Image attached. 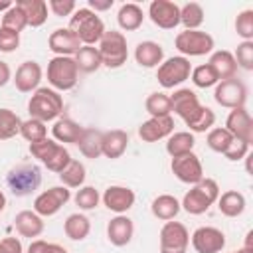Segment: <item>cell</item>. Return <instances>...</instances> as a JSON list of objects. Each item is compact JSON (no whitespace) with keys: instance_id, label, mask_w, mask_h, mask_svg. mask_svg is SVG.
<instances>
[{"instance_id":"6da1fadb","label":"cell","mask_w":253,"mask_h":253,"mask_svg":"<svg viewBox=\"0 0 253 253\" xmlns=\"http://www.w3.org/2000/svg\"><path fill=\"white\" fill-rule=\"evenodd\" d=\"M28 113L42 123L57 121L63 113V97L51 87H38L28 101Z\"/></svg>"},{"instance_id":"7a4b0ae2","label":"cell","mask_w":253,"mask_h":253,"mask_svg":"<svg viewBox=\"0 0 253 253\" xmlns=\"http://www.w3.org/2000/svg\"><path fill=\"white\" fill-rule=\"evenodd\" d=\"M81 42V45H95L101 42L105 30L103 20L89 8H77L71 18H69V26H67Z\"/></svg>"},{"instance_id":"3957f363","label":"cell","mask_w":253,"mask_h":253,"mask_svg":"<svg viewBox=\"0 0 253 253\" xmlns=\"http://www.w3.org/2000/svg\"><path fill=\"white\" fill-rule=\"evenodd\" d=\"M219 198V186L213 178H202L198 184L192 186L182 198L180 208H184L192 215H202L206 213Z\"/></svg>"},{"instance_id":"277c9868","label":"cell","mask_w":253,"mask_h":253,"mask_svg":"<svg viewBox=\"0 0 253 253\" xmlns=\"http://www.w3.org/2000/svg\"><path fill=\"white\" fill-rule=\"evenodd\" d=\"M97 49H99V55H101V63L109 69H119L128 59L126 38H125L123 32H117V30L105 32Z\"/></svg>"},{"instance_id":"5b68a950","label":"cell","mask_w":253,"mask_h":253,"mask_svg":"<svg viewBox=\"0 0 253 253\" xmlns=\"http://www.w3.org/2000/svg\"><path fill=\"white\" fill-rule=\"evenodd\" d=\"M79 81V69L75 65L73 57H61L55 55L47 61V83L51 89L59 91H69L77 85Z\"/></svg>"},{"instance_id":"8992f818","label":"cell","mask_w":253,"mask_h":253,"mask_svg":"<svg viewBox=\"0 0 253 253\" xmlns=\"http://www.w3.org/2000/svg\"><path fill=\"white\" fill-rule=\"evenodd\" d=\"M42 184V172L36 164H18L6 174V186L16 198L34 194Z\"/></svg>"},{"instance_id":"52a82bcc","label":"cell","mask_w":253,"mask_h":253,"mask_svg":"<svg viewBox=\"0 0 253 253\" xmlns=\"http://www.w3.org/2000/svg\"><path fill=\"white\" fill-rule=\"evenodd\" d=\"M213 38L202 30H184L176 36L174 45L184 57H200L213 51Z\"/></svg>"},{"instance_id":"ba28073f","label":"cell","mask_w":253,"mask_h":253,"mask_svg":"<svg viewBox=\"0 0 253 253\" xmlns=\"http://www.w3.org/2000/svg\"><path fill=\"white\" fill-rule=\"evenodd\" d=\"M190 73H192L190 59L184 55H174V57L164 59L158 65L156 79L164 89H174V87L182 85L186 79H190Z\"/></svg>"},{"instance_id":"9c48e42d","label":"cell","mask_w":253,"mask_h":253,"mask_svg":"<svg viewBox=\"0 0 253 253\" xmlns=\"http://www.w3.org/2000/svg\"><path fill=\"white\" fill-rule=\"evenodd\" d=\"M213 99L217 105L225 107V109H237V107H245L247 101V87L241 79L231 77L225 81H219L215 85L213 91Z\"/></svg>"},{"instance_id":"30bf717a","label":"cell","mask_w":253,"mask_h":253,"mask_svg":"<svg viewBox=\"0 0 253 253\" xmlns=\"http://www.w3.org/2000/svg\"><path fill=\"white\" fill-rule=\"evenodd\" d=\"M71 200V190L65 186H53L49 190H43L34 200V211L42 217L55 215L67 202Z\"/></svg>"},{"instance_id":"8fae6325","label":"cell","mask_w":253,"mask_h":253,"mask_svg":"<svg viewBox=\"0 0 253 253\" xmlns=\"http://www.w3.org/2000/svg\"><path fill=\"white\" fill-rule=\"evenodd\" d=\"M190 245V233L180 221H166L160 229V253H186Z\"/></svg>"},{"instance_id":"7c38bea8","label":"cell","mask_w":253,"mask_h":253,"mask_svg":"<svg viewBox=\"0 0 253 253\" xmlns=\"http://www.w3.org/2000/svg\"><path fill=\"white\" fill-rule=\"evenodd\" d=\"M170 168H172V174L180 182L190 184V186L198 184L204 178V166H202L198 154H194V152H188V154H182V156L172 158Z\"/></svg>"},{"instance_id":"4fadbf2b","label":"cell","mask_w":253,"mask_h":253,"mask_svg":"<svg viewBox=\"0 0 253 253\" xmlns=\"http://www.w3.org/2000/svg\"><path fill=\"white\" fill-rule=\"evenodd\" d=\"M192 247L196 249V253H219L225 247V235L221 229L213 227V225H202L198 227L192 237Z\"/></svg>"},{"instance_id":"5bb4252c","label":"cell","mask_w":253,"mask_h":253,"mask_svg":"<svg viewBox=\"0 0 253 253\" xmlns=\"http://www.w3.org/2000/svg\"><path fill=\"white\" fill-rule=\"evenodd\" d=\"M148 18L162 30H174L180 24V6L170 0H152L148 6Z\"/></svg>"},{"instance_id":"9a60e30c","label":"cell","mask_w":253,"mask_h":253,"mask_svg":"<svg viewBox=\"0 0 253 253\" xmlns=\"http://www.w3.org/2000/svg\"><path fill=\"white\" fill-rule=\"evenodd\" d=\"M47 47L55 53V55H61V57H73L79 47H81V42L79 38L69 30V28H57L49 34L47 38Z\"/></svg>"},{"instance_id":"2e32d148","label":"cell","mask_w":253,"mask_h":253,"mask_svg":"<svg viewBox=\"0 0 253 253\" xmlns=\"http://www.w3.org/2000/svg\"><path fill=\"white\" fill-rule=\"evenodd\" d=\"M225 128L231 132L233 138H241L245 142H253V121L245 107L231 109V113L225 119Z\"/></svg>"},{"instance_id":"e0dca14e","label":"cell","mask_w":253,"mask_h":253,"mask_svg":"<svg viewBox=\"0 0 253 253\" xmlns=\"http://www.w3.org/2000/svg\"><path fill=\"white\" fill-rule=\"evenodd\" d=\"M101 200H103V204H105L107 210H111V211H115L119 215V213H126L134 206L136 196L126 186H109L103 192Z\"/></svg>"},{"instance_id":"ac0fdd59","label":"cell","mask_w":253,"mask_h":253,"mask_svg":"<svg viewBox=\"0 0 253 253\" xmlns=\"http://www.w3.org/2000/svg\"><path fill=\"white\" fill-rule=\"evenodd\" d=\"M174 132V119L168 117H150L138 126V136L144 142H158L162 138H168Z\"/></svg>"},{"instance_id":"d6986e66","label":"cell","mask_w":253,"mask_h":253,"mask_svg":"<svg viewBox=\"0 0 253 253\" xmlns=\"http://www.w3.org/2000/svg\"><path fill=\"white\" fill-rule=\"evenodd\" d=\"M42 75H43V71L38 61H24L16 69V75L12 81L20 93H34L40 87Z\"/></svg>"},{"instance_id":"ffe728a7","label":"cell","mask_w":253,"mask_h":253,"mask_svg":"<svg viewBox=\"0 0 253 253\" xmlns=\"http://www.w3.org/2000/svg\"><path fill=\"white\" fill-rule=\"evenodd\" d=\"M134 235V223L128 215L119 213L113 219H109L107 223V239L115 245V247H125L130 243Z\"/></svg>"},{"instance_id":"44dd1931","label":"cell","mask_w":253,"mask_h":253,"mask_svg":"<svg viewBox=\"0 0 253 253\" xmlns=\"http://www.w3.org/2000/svg\"><path fill=\"white\" fill-rule=\"evenodd\" d=\"M170 105H172V111L182 121H186L190 115H194L202 107L198 95L192 89H178V91H174V95H170Z\"/></svg>"},{"instance_id":"7402d4cb","label":"cell","mask_w":253,"mask_h":253,"mask_svg":"<svg viewBox=\"0 0 253 253\" xmlns=\"http://www.w3.org/2000/svg\"><path fill=\"white\" fill-rule=\"evenodd\" d=\"M14 227L22 237H40L43 233V217L34 210H22L14 217Z\"/></svg>"},{"instance_id":"603a6c76","label":"cell","mask_w":253,"mask_h":253,"mask_svg":"<svg viewBox=\"0 0 253 253\" xmlns=\"http://www.w3.org/2000/svg\"><path fill=\"white\" fill-rule=\"evenodd\" d=\"M101 146H103V156L105 158H111V160L121 158L128 148V134L125 130H121V128L105 130Z\"/></svg>"},{"instance_id":"cb8c5ba5","label":"cell","mask_w":253,"mask_h":253,"mask_svg":"<svg viewBox=\"0 0 253 253\" xmlns=\"http://www.w3.org/2000/svg\"><path fill=\"white\" fill-rule=\"evenodd\" d=\"M134 59L140 67H146V69L158 67L164 61V49H162L160 43L146 40V42H140L134 47Z\"/></svg>"},{"instance_id":"d4e9b609","label":"cell","mask_w":253,"mask_h":253,"mask_svg":"<svg viewBox=\"0 0 253 253\" xmlns=\"http://www.w3.org/2000/svg\"><path fill=\"white\" fill-rule=\"evenodd\" d=\"M208 65L213 69V73L217 75V81H225V79H231L235 77L237 73V63L233 59V53L227 51V49H217L210 55V61Z\"/></svg>"},{"instance_id":"484cf974","label":"cell","mask_w":253,"mask_h":253,"mask_svg":"<svg viewBox=\"0 0 253 253\" xmlns=\"http://www.w3.org/2000/svg\"><path fill=\"white\" fill-rule=\"evenodd\" d=\"M83 126L79 123H75L73 119H57L51 126V134L55 142H67V144H77L81 138Z\"/></svg>"},{"instance_id":"4316f807","label":"cell","mask_w":253,"mask_h":253,"mask_svg":"<svg viewBox=\"0 0 253 253\" xmlns=\"http://www.w3.org/2000/svg\"><path fill=\"white\" fill-rule=\"evenodd\" d=\"M101 142H103V130H99V128H83L77 146H79V152H81L85 158L95 160V158L103 156V146H101Z\"/></svg>"},{"instance_id":"83f0119b","label":"cell","mask_w":253,"mask_h":253,"mask_svg":"<svg viewBox=\"0 0 253 253\" xmlns=\"http://www.w3.org/2000/svg\"><path fill=\"white\" fill-rule=\"evenodd\" d=\"M117 22H119L121 30H125V32H134V30H138V28L142 26V22H144V12H142V8H140L138 4L126 2V4H123V6L119 8V12H117Z\"/></svg>"},{"instance_id":"f1b7e54d","label":"cell","mask_w":253,"mask_h":253,"mask_svg":"<svg viewBox=\"0 0 253 253\" xmlns=\"http://www.w3.org/2000/svg\"><path fill=\"white\" fill-rule=\"evenodd\" d=\"M150 210H152V215L156 219H162V221H170L174 219L178 213H180V202L172 196V194H160L152 200L150 204Z\"/></svg>"},{"instance_id":"f546056e","label":"cell","mask_w":253,"mask_h":253,"mask_svg":"<svg viewBox=\"0 0 253 253\" xmlns=\"http://www.w3.org/2000/svg\"><path fill=\"white\" fill-rule=\"evenodd\" d=\"M16 4L22 8L28 26L40 28L45 24V20H47V2L45 0H18Z\"/></svg>"},{"instance_id":"4dcf8cb0","label":"cell","mask_w":253,"mask_h":253,"mask_svg":"<svg viewBox=\"0 0 253 253\" xmlns=\"http://www.w3.org/2000/svg\"><path fill=\"white\" fill-rule=\"evenodd\" d=\"M245 196L237 190H227L217 198V208L225 217H237L245 211Z\"/></svg>"},{"instance_id":"1f68e13d","label":"cell","mask_w":253,"mask_h":253,"mask_svg":"<svg viewBox=\"0 0 253 253\" xmlns=\"http://www.w3.org/2000/svg\"><path fill=\"white\" fill-rule=\"evenodd\" d=\"M194 144H196V138L190 130H180V132H172L168 138H166V152L176 158V156H182V154H188V152H194Z\"/></svg>"},{"instance_id":"d6a6232c","label":"cell","mask_w":253,"mask_h":253,"mask_svg":"<svg viewBox=\"0 0 253 253\" xmlns=\"http://www.w3.org/2000/svg\"><path fill=\"white\" fill-rule=\"evenodd\" d=\"M63 231H65V235H67L69 239H73V241H83V239L89 235V231H91V221H89V217L83 215V213H71V215H67V219L63 221Z\"/></svg>"},{"instance_id":"836d02e7","label":"cell","mask_w":253,"mask_h":253,"mask_svg":"<svg viewBox=\"0 0 253 253\" xmlns=\"http://www.w3.org/2000/svg\"><path fill=\"white\" fill-rule=\"evenodd\" d=\"M73 59H75L77 69L83 71V73H93V71H97L103 65L99 49L95 45H81L79 51L73 55Z\"/></svg>"},{"instance_id":"e575fe53","label":"cell","mask_w":253,"mask_h":253,"mask_svg":"<svg viewBox=\"0 0 253 253\" xmlns=\"http://www.w3.org/2000/svg\"><path fill=\"white\" fill-rule=\"evenodd\" d=\"M186 126L190 128V132L194 134V132H206V130H210V128H213V125H215V113L210 109V107H200L194 115H190L186 121Z\"/></svg>"},{"instance_id":"d590c367","label":"cell","mask_w":253,"mask_h":253,"mask_svg":"<svg viewBox=\"0 0 253 253\" xmlns=\"http://www.w3.org/2000/svg\"><path fill=\"white\" fill-rule=\"evenodd\" d=\"M59 180H61V186H65V188H81L83 182H85V166H83V162L71 158V162L59 172Z\"/></svg>"},{"instance_id":"8d00e7d4","label":"cell","mask_w":253,"mask_h":253,"mask_svg":"<svg viewBox=\"0 0 253 253\" xmlns=\"http://www.w3.org/2000/svg\"><path fill=\"white\" fill-rule=\"evenodd\" d=\"M20 126H22V119L12 109L2 107L0 109V140H10L16 134H20Z\"/></svg>"},{"instance_id":"74e56055","label":"cell","mask_w":253,"mask_h":253,"mask_svg":"<svg viewBox=\"0 0 253 253\" xmlns=\"http://www.w3.org/2000/svg\"><path fill=\"white\" fill-rule=\"evenodd\" d=\"M180 24L186 30H200L204 24V8L198 2H188L180 8Z\"/></svg>"},{"instance_id":"f35d334b","label":"cell","mask_w":253,"mask_h":253,"mask_svg":"<svg viewBox=\"0 0 253 253\" xmlns=\"http://www.w3.org/2000/svg\"><path fill=\"white\" fill-rule=\"evenodd\" d=\"M144 109L150 117H168L172 113V105H170V97L166 93H150L146 97Z\"/></svg>"},{"instance_id":"ab89813d","label":"cell","mask_w":253,"mask_h":253,"mask_svg":"<svg viewBox=\"0 0 253 253\" xmlns=\"http://www.w3.org/2000/svg\"><path fill=\"white\" fill-rule=\"evenodd\" d=\"M20 134H22L28 142H38V140L47 138V126H45V123H42V121L30 117V119L22 121Z\"/></svg>"},{"instance_id":"60d3db41","label":"cell","mask_w":253,"mask_h":253,"mask_svg":"<svg viewBox=\"0 0 253 253\" xmlns=\"http://www.w3.org/2000/svg\"><path fill=\"white\" fill-rule=\"evenodd\" d=\"M231 140H233V136H231V132H229L225 126L210 128V130H208V138H206L208 146H210L213 152H219V154L225 152V148L229 146Z\"/></svg>"},{"instance_id":"b9f144b4","label":"cell","mask_w":253,"mask_h":253,"mask_svg":"<svg viewBox=\"0 0 253 253\" xmlns=\"http://www.w3.org/2000/svg\"><path fill=\"white\" fill-rule=\"evenodd\" d=\"M73 202H75V206H77L79 210L89 211V210H95V208L99 206L101 196H99V192H97L93 186H81V188L77 190V194L73 196Z\"/></svg>"},{"instance_id":"7bdbcfd3","label":"cell","mask_w":253,"mask_h":253,"mask_svg":"<svg viewBox=\"0 0 253 253\" xmlns=\"http://www.w3.org/2000/svg\"><path fill=\"white\" fill-rule=\"evenodd\" d=\"M190 77H192V83L196 87H200V89H208V87H213V85L219 83L217 81V75L213 73V69L208 63H202L198 67H192Z\"/></svg>"},{"instance_id":"ee69618b","label":"cell","mask_w":253,"mask_h":253,"mask_svg":"<svg viewBox=\"0 0 253 253\" xmlns=\"http://www.w3.org/2000/svg\"><path fill=\"white\" fill-rule=\"evenodd\" d=\"M26 26H28L26 16H24V12H22V8H20L18 4H14L10 10H6V12L2 14V28L20 34Z\"/></svg>"},{"instance_id":"f6af8a7d","label":"cell","mask_w":253,"mask_h":253,"mask_svg":"<svg viewBox=\"0 0 253 253\" xmlns=\"http://www.w3.org/2000/svg\"><path fill=\"white\" fill-rule=\"evenodd\" d=\"M57 146H59V142H55L53 138H43V140H38V142H30V154L34 158H38L42 164H45L53 156Z\"/></svg>"},{"instance_id":"bcb514c9","label":"cell","mask_w":253,"mask_h":253,"mask_svg":"<svg viewBox=\"0 0 253 253\" xmlns=\"http://www.w3.org/2000/svg\"><path fill=\"white\" fill-rule=\"evenodd\" d=\"M235 32L243 42H253V10H243L237 14Z\"/></svg>"},{"instance_id":"7dc6e473","label":"cell","mask_w":253,"mask_h":253,"mask_svg":"<svg viewBox=\"0 0 253 253\" xmlns=\"http://www.w3.org/2000/svg\"><path fill=\"white\" fill-rule=\"evenodd\" d=\"M233 59L237 63V67L251 71L253 69V42H241L237 43V49L233 53Z\"/></svg>"},{"instance_id":"c3c4849f","label":"cell","mask_w":253,"mask_h":253,"mask_svg":"<svg viewBox=\"0 0 253 253\" xmlns=\"http://www.w3.org/2000/svg\"><path fill=\"white\" fill-rule=\"evenodd\" d=\"M71 162V154H69V150L63 146V144H59L57 146V150L53 152V156L43 164L47 170H51V172H55V174H59L67 164Z\"/></svg>"},{"instance_id":"681fc988","label":"cell","mask_w":253,"mask_h":253,"mask_svg":"<svg viewBox=\"0 0 253 253\" xmlns=\"http://www.w3.org/2000/svg\"><path fill=\"white\" fill-rule=\"evenodd\" d=\"M249 142H245V140H241V138H233L231 142H229V146L225 148V158L227 160H243L245 156H249Z\"/></svg>"},{"instance_id":"f907efd6","label":"cell","mask_w":253,"mask_h":253,"mask_svg":"<svg viewBox=\"0 0 253 253\" xmlns=\"http://www.w3.org/2000/svg\"><path fill=\"white\" fill-rule=\"evenodd\" d=\"M18 47H20V34L0 26V51L2 53H12Z\"/></svg>"},{"instance_id":"816d5d0a","label":"cell","mask_w":253,"mask_h":253,"mask_svg":"<svg viewBox=\"0 0 253 253\" xmlns=\"http://www.w3.org/2000/svg\"><path fill=\"white\" fill-rule=\"evenodd\" d=\"M47 8L55 14V16H71L75 10H77V4L73 0H49L47 2Z\"/></svg>"},{"instance_id":"f5cc1de1","label":"cell","mask_w":253,"mask_h":253,"mask_svg":"<svg viewBox=\"0 0 253 253\" xmlns=\"http://www.w3.org/2000/svg\"><path fill=\"white\" fill-rule=\"evenodd\" d=\"M0 253H24L22 241L18 237H4V239H0Z\"/></svg>"},{"instance_id":"db71d44e","label":"cell","mask_w":253,"mask_h":253,"mask_svg":"<svg viewBox=\"0 0 253 253\" xmlns=\"http://www.w3.org/2000/svg\"><path fill=\"white\" fill-rule=\"evenodd\" d=\"M113 4H115V0H89V6L87 8L97 14V12H105V10L113 8Z\"/></svg>"},{"instance_id":"11a10c76","label":"cell","mask_w":253,"mask_h":253,"mask_svg":"<svg viewBox=\"0 0 253 253\" xmlns=\"http://www.w3.org/2000/svg\"><path fill=\"white\" fill-rule=\"evenodd\" d=\"M12 79V71H10V65L6 61L0 59V87H4L8 81Z\"/></svg>"},{"instance_id":"9f6ffc18","label":"cell","mask_w":253,"mask_h":253,"mask_svg":"<svg viewBox=\"0 0 253 253\" xmlns=\"http://www.w3.org/2000/svg\"><path fill=\"white\" fill-rule=\"evenodd\" d=\"M45 247H47V241L43 239H34L28 247V253H45Z\"/></svg>"},{"instance_id":"6f0895ef","label":"cell","mask_w":253,"mask_h":253,"mask_svg":"<svg viewBox=\"0 0 253 253\" xmlns=\"http://www.w3.org/2000/svg\"><path fill=\"white\" fill-rule=\"evenodd\" d=\"M45 253H67V249L63 245H59V243H47Z\"/></svg>"},{"instance_id":"680465c9","label":"cell","mask_w":253,"mask_h":253,"mask_svg":"<svg viewBox=\"0 0 253 253\" xmlns=\"http://www.w3.org/2000/svg\"><path fill=\"white\" fill-rule=\"evenodd\" d=\"M12 6H14V4H12L10 0H0V12H2V14H4L6 10H10Z\"/></svg>"},{"instance_id":"91938a15","label":"cell","mask_w":253,"mask_h":253,"mask_svg":"<svg viewBox=\"0 0 253 253\" xmlns=\"http://www.w3.org/2000/svg\"><path fill=\"white\" fill-rule=\"evenodd\" d=\"M4 208H6V196H4V192L0 190V213L4 211Z\"/></svg>"},{"instance_id":"94428289","label":"cell","mask_w":253,"mask_h":253,"mask_svg":"<svg viewBox=\"0 0 253 253\" xmlns=\"http://www.w3.org/2000/svg\"><path fill=\"white\" fill-rule=\"evenodd\" d=\"M233 253H253V249H249V247H241L239 251H233Z\"/></svg>"}]
</instances>
